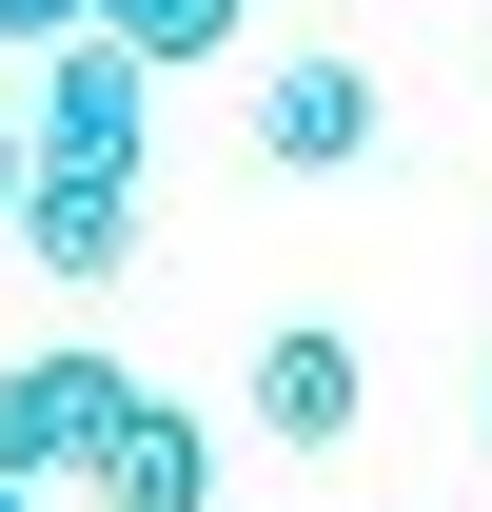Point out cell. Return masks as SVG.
<instances>
[{"instance_id":"cell-1","label":"cell","mask_w":492,"mask_h":512,"mask_svg":"<svg viewBox=\"0 0 492 512\" xmlns=\"http://www.w3.org/2000/svg\"><path fill=\"white\" fill-rule=\"evenodd\" d=\"M20 158H40V178H158V79H138L119 40H40Z\"/></svg>"},{"instance_id":"cell-2","label":"cell","mask_w":492,"mask_h":512,"mask_svg":"<svg viewBox=\"0 0 492 512\" xmlns=\"http://www.w3.org/2000/svg\"><path fill=\"white\" fill-rule=\"evenodd\" d=\"M355 414H374V355L335 316H276V335H256V375H237V434L256 453H355Z\"/></svg>"},{"instance_id":"cell-3","label":"cell","mask_w":492,"mask_h":512,"mask_svg":"<svg viewBox=\"0 0 492 512\" xmlns=\"http://www.w3.org/2000/svg\"><path fill=\"white\" fill-rule=\"evenodd\" d=\"M79 493H99V512H217V414L119 375V414L79 434Z\"/></svg>"},{"instance_id":"cell-4","label":"cell","mask_w":492,"mask_h":512,"mask_svg":"<svg viewBox=\"0 0 492 512\" xmlns=\"http://www.w3.org/2000/svg\"><path fill=\"white\" fill-rule=\"evenodd\" d=\"M256 158H276V178H355V158H374V60H355V40L256 60Z\"/></svg>"},{"instance_id":"cell-5","label":"cell","mask_w":492,"mask_h":512,"mask_svg":"<svg viewBox=\"0 0 492 512\" xmlns=\"http://www.w3.org/2000/svg\"><path fill=\"white\" fill-rule=\"evenodd\" d=\"M99 414H119V355H0V493H60Z\"/></svg>"},{"instance_id":"cell-6","label":"cell","mask_w":492,"mask_h":512,"mask_svg":"<svg viewBox=\"0 0 492 512\" xmlns=\"http://www.w3.org/2000/svg\"><path fill=\"white\" fill-rule=\"evenodd\" d=\"M0 237L40 256L60 296H99V276H138V178H20V217Z\"/></svg>"},{"instance_id":"cell-7","label":"cell","mask_w":492,"mask_h":512,"mask_svg":"<svg viewBox=\"0 0 492 512\" xmlns=\"http://www.w3.org/2000/svg\"><path fill=\"white\" fill-rule=\"evenodd\" d=\"M79 40H119L138 79H178V60H237L256 0H79Z\"/></svg>"},{"instance_id":"cell-8","label":"cell","mask_w":492,"mask_h":512,"mask_svg":"<svg viewBox=\"0 0 492 512\" xmlns=\"http://www.w3.org/2000/svg\"><path fill=\"white\" fill-rule=\"evenodd\" d=\"M0 40H20V60H40V40H79V0H0Z\"/></svg>"},{"instance_id":"cell-9","label":"cell","mask_w":492,"mask_h":512,"mask_svg":"<svg viewBox=\"0 0 492 512\" xmlns=\"http://www.w3.org/2000/svg\"><path fill=\"white\" fill-rule=\"evenodd\" d=\"M20 178H40V158H20V99H0V217H20Z\"/></svg>"},{"instance_id":"cell-10","label":"cell","mask_w":492,"mask_h":512,"mask_svg":"<svg viewBox=\"0 0 492 512\" xmlns=\"http://www.w3.org/2000/svg\"><path fill=\"white\" fill-rule=\"evenodd\" d=\"M0 512H40V493H0Z\"/></svg>"}]
</instances>
